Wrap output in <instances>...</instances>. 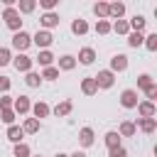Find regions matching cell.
I'll return each instance as SVG.
<instances>
[{"mask_svg":"<svg viewBox=\"0 0 157 157\" xmlns=\"http://www.w3.org/2000/svg\"><path fill=\"white\" fill-rule=\"evenodd\" d=\"M2 20H5V25H7L12 32H22V17H20V12H17L15 7H5Z\"/></svg>","mask_w":157,"mask_h":157,"instance_id":"1","label":"cell"},{"mask_svg":"<svg viewBox=\"0 0 157 157\" xmlns=\"http://www.w3.org/2000/svg\"><path fill=\"white\" fill-rule=\"evenodd\" d=\"M93 81H96L98 88H110L113 81H115V74H113L110 69H103V71H98V74L93 76Z\"/></svg>","mask_w":157,"mask_h":157,"instance_id":"2","label":"cell"},{"mask_svg":"<svg viewBox=\"0 0 157 157\" xmlns=\"http://www.w3.org/2000/svg\"><path fill=\"white\" fill-rule=\"evenodd\" d=\"M32 44V37L27 34V32H15L12 34V47L20 52V54H25V49Z\"/></svg>","mask_w":157,"mask_h":157,"instance_id":"3","label":"cell"},{"mask_svg":"<svg viewBox=\"0 0 157 157\" xmlns=\"http://www.w3.org/2000/svg\"><path fill=\"white\" fill-rule=\"evenodd\" d=\"M32 42H34L39 49H47V47L54 42V37H52V32H47V29H37V34L32 37Z\"/></svg>","mask_w":157,"mask_h":157,"instance_id":"4","label":"cell"},{"mask_svg":"<svg viewBox=\"0 0 157 157\" xmlns=\"http://www.w3.org/2000/svg\"><path fill=\"white\" fill-rule=\"evenodd\" d=\"M120 103H123V108H137V91H132V88H125L123 93H120Z\"/></svg>","mask_w":157,"mask_h":157,"instance_id":"5","label":"cell"},{"mask_svg":"<svg viewBox=\"0 0 157 157\" xmlns=\"http://www.w3.org/2000/svg\"><path fill=\"white\" fill-rule=\"evenodd\" d=\"M32 61H34V59H29L27 54H17V56L12 59V64H15V69H17V71H25V74H27V71L32 69Z\"/></svg>","mask_w":157,"mask_h":157,"instance_id":"6","label":"cell"},{"mask_svg":"<svg viewBox=\"0 0 157 157\" xmlns=\"http://www.w3.org/2000/svg\"><path fill=\"white\" fill-rule=\"evenodd\" d=\"M125 69H128V56L125 54H115L110 59V71L115 74V71H125Z\"/></svg>","mask_w":157,"mask_h":157,"instance_id":"7","label":"cell"},{"mask_svg":"<svg viewBox=\"0 0 157 157\" xmlns=\"http://www.w3.org/2000/svg\"><path fill=\"white\" fill-rule=\"evenodd\" d=\"M12 108H15V113L25 115V113L32 108V103H29V98H27V96H20V98H15V101H12Z\"/></svg>","mask_w":157,"mask_h":157,"instance_id":"8","label":"cell"},{"mask_svg":"<svg viewBox=\"0 0 157 157\" xmlns=\"http://www.w3.org/2000/svg\"><path fill=\"white\" fill-rule=\"evenodd\" d=\"M137 113H140L142 118H155L157 108H155V103H152V101H142V103H137Z\"/></svg>","mask_w":157,"mask_h":157,"instance_id":"9","label":"cell"},{"mask_svg":"<svg viewBox=\"0 0 157 157\" xmlns=\"http://www.w3.org/2000/svg\"><path fill=\"white\" fill-rule=\"evenodd\" d=\"M39 22H42V27H47V32H49L52 27L59 25V15H56V12H44V15L39 17Z\"/></svg>","mask_w":157,"mask_h":157,"instance_id":"10","label":"cell"},{"mask_svg":"<svg viewBox=\"0 0 157 157\" xmlns=\"http://www.w3.org/2000/svg\"><path fill=\"white\" fill-rule=\"evenodd\" d=\"M137 125H140V130H142V132H147V135H150V132H155L157 120H155V118H140V120L135 123V128H137Z\"/></svg>","mask_w":157,"mask_h":157,"instance_id":"11","label":"cell"},{"mask_svg":"<svg viewBox=\"0 0 157 157\" xmlns=\"http://www.w3.org/2000/svg\"><path fill=\"white\" fill-rule=\"evenodd\" d=\"M29 110L34 113V118H37V120H39V118H47V115H49V105H47L44 101H37V103H34V105H32Z\"/></svg>","mask_w":157,"mask_h":157,"instance_id":"12","label":"cell"},{"mask_svg":"<svg viewBox=\"0 0 157 157\" xmlns=\"http://www.w3.org/2000/svg\"><path fill=\"white\" fill-rule=\"evenodd\" d=\"M135 130H137V128H135V123L123 120V123H120V128H118V135H120V137H132V135H135Z\"/></svg>","mask_w":157,"mask_h":157,"instance_id":"13","label":"cell"},{"mask_svg":"<svg viewBox=\"0 0 157 157\" xmlns=\"http://www.w3.org/2000/svg\"><path fill=\"white\" fill-rule=\"evenodd\" d=\"M22 137H25L22 128H17V125H10V128H7V140H10V142L20 145V142H22Z\"/></svg>","mask_w":157,"mask_h":157,"instance_id":"14","label":"cell"},{"mask_svg":"<svg viewBox=\"0 0 157 157\" xmlns=\"http://www.w3.org/2000/svg\"><path fill=\"white\" fill-rule=\"evenodd\" d=\"M78 142H81L83 147H91V145H93V130H91V128H81V130H78Z\"/></svg>","mask_w":157,"mask_h":157,"instance_id":"15","label":"cell"},{"mask_svg":"<svg viewBox=\"0 0 157 157\" xmlns=\"http://www.w3.org/2000/svg\"><path fill=\"white\" fill-rule=\"evenodd\" d=\"M93 59H96V52H93L91 47H83V49L78 52V61H81V64L88 66V64H93Z\"/></svg>","mask_w":157,"mask_h":157,"instance_id":"16","label":"cell"},{"mask_svg":"<svg viewBox=\"0 0 157 157\" xmlns=\"http://www.w3.org/2000/svg\"><path fill=\"white\" fill-rule=\"evenodd\" d=\"M34 61H37L39 66H44V69H47V66H52L54 56H52V52H49V49H42V52L37 54V59H34Z\"/></svg>","mask_w":157,"mask_h":157,"instance_id":"17","label":"cell"},{"mask_svg":"<svg viewBox=\"0 0 157 157\" xmlns=\"http://www.w3.org/2000/svg\"><path fill=\"white\" fill-rule=\"evenodd\" d=\"M81 91H83L86 96H93V93H98V86H96L93 76H88V78H83V81H81Z\"/></svg>","mask_w":157,"mask_h":157,"instance_id":"18","label":"cell"},{"mask_svg":"<svg viewBox=\"0 0 157 157\" xmlns=\"http://www.w3.org/2000/svg\"><path fill=\"white\" fill-rule=\"evenodd\" d=\"M105 147H108V150H118V147H120V135H118L115 130L105 132Z\"/></svg>","mask_w":157,"mask_h":157,"instance_id":"19","label":"cell"},{"mask_svg":"<svg viewBox=\"0 0 157 157\" xmlns=\"http://www.w3.org/2000/svg\"><path fill=\"white\" fill-rule=\"evenodd\" d=\"M108 15L120 20V17L125 15V5H123V2H110V5H108Z\"/></svg>","mask_w":157,"mask_h":157,"instance_id":"20","label":"cell"},{"mask_svg":"<svg viewBox=\"0 0 157 157\" xmlns=\"http://www.w3.org/2000/svg\"><path fill=\"white\" fill-rule=\"evenodd\" d=\"M74 66H76V59H74L71 54H64V56L59 59V69H61V71H71Z\"/></svg>","mask_w":157,"mask_h":157,"instance_id":"21","label":"cell"},{"mask_svg":"<svg viewBox=\"0 0 157 157\" xmlns=\"http://www.w3.org/2000/svg\"><path fill=\"white\" fill-rule=\"evenodd\" d=\"M110 29L115 34H130V27H128V20H115V25H110Z\"/></svg>","mask_w":157,"mask_h":157,"instance_id":"22","label":"cell"},{"mask_svg":"<svg viewBox=\"0 0 157 157\" xmlns=\"http://www.w3.org/2000/svg\"><path fill=\"white\" fill-rule=\"evenodd\" d=\"M71 32H74V34H86V32H88L86 20H74V22H71Z\"/></svg>","mask_w":157,"mask_h":157,"instance_id":"23","label":"cell"},{"mask_svg":"<svg viewBox=\"0 0 157 157\" xmlns=\"http://www.w3.org/2000/svg\"><path fill=\"white\" fill-rule=\"evenodd\" d=\"M142 42H145L142 32H130V34H128V44H130V47H135V49H137Z\"/></svg>","mask_w":157,"mask_h":157,"instance_id":"24","label":"cell"},{"mask_svg":"<svg viewBox=\"0 0 157 157\" xmlns=\"http://www.w3.org/2000/svg\"><path fill=\"white\" fill-rule=\"evenodd\" d=\"M54 113H56L59 118H61V115H69V113H71V101H61V103H56Z\"/></svg>","mask_w":157,"mask_h":157,"instance_id":"25","label":"cell"},{"mask_svg":"<svg viewBox=\"0 0 157 157\" xmlns=\"http://www.w3.org/2000/svg\"><path fill=\"white\" fill-rule=\"evenodd\" d=\"M39 130V120L37 118H27L25 125H22V132H37Z\"/></svg>","mask_w":157,"mask_h":157,"instance_id":"26","label":"cell"},{"mask_svg":"<svg viewBox=\"0 0 157 157\" xmlns=\"http://www.w3.org/2000/svg\"><path fill=\"white\" fill-rule=\"evenodd\" d=\"M145 22H147V20H145V17H142V15H135V17H132V20H130V22H128V27H132V29H135V32H140V29H142V27H145Z\"/></svg>","mask_w":157,"mask_h":157,"instance_id":"27","label":"cell"},{"mask_svg":"<svg viewBox=\"0 0 157 157\" xmlns=\"http://www.w3.org/2000/svg\"><path fill=\"white\" fill-rule=\"evenodd\" d=\"M37 7V2L34 0H20V7H17V12H32Z\"/></svg>","mask_w":157,"mask_h":157,"instance_id":"28","label":"cell"},{"mask_svg":"<svg viewBox=\"0 0 157 157\" xmlns=\"http://www.w3.org/2000/svg\"><path fill=\"white\" fill-rule=\"evenodd\" d=\"M56 76H59V69H56V66H47V69L42 71V78H47V81H54Z\"/></svg>","mask_w":157,"mask_h":157,"instance_id":"29","label":"cell"},{"mask_svg":"<svg viewBox=\"0 0 157 157\" xmlns=\"http://www.w3.org/2000/svg\"><path fill=\"white\" fill-rule=\"evenodd\" d=\"M137 86L147 91V88L152 86V76H150V74H140V76H137Z\"/></svg>","mask_w":157,"mask_h":157,"instance_id":"30","label":"cell"},{"mask_svg":"<svg viewBox=\"0 0 157 157\" xmlns=\"http://www.w3.org/2000/svg\"><path fill=\"white\" fill-rule=\"evenodd\" d=\"M93 12H96L98 17H108V2H96V5H93Z\"/></svg>","mask_w":157,"mask_h":157,"instance_id":"31","label":"cell"},{"mask_svg":"<svg viewBox=\"0 0 157 157\" xmlns=\"http://www.w3.org/2000/svg\"><path fill=\"white\" fill-rule=\"evenodd\" d=\"M96 32H98V34H108V32H110V22H108V20H98V22H96Z\"/></svg>","mask_w":157,"mask_h":157,"instance_id":"32","label":"cell"},{"mask_svg":"<svg viewBox=\"0 0 157 157\" xmlns=\"http://www.w3.org/2000/svg\"><path fill=\"white\" fill-rule=\"evenodd\" d=\"M142 44H145V47H147L150 52H155V49H157V32H155V34H147Z\"/></svg>","mask_w":157,"mask_h":157,"instance_id":"33","label":"cell"},{"mask_svg":"<svg viewBox=\"0 0 157 157\" xmlns=\"http://www.w3.org/2000/svg\"><path fill=\"white\" fill-rule=\"evenodd\" d=\"M25 81H27V86H32V88H34V86H39L42 76H39V74H34V71H27V78H25Z\"/></svg>","mask_w":157,"mask_h":157,"instance_id":"34","label":"cell"},{"mask_svg":"<svg viewBox=\"0 0 157 157\" xmlns=\"http://www.w3.org/2000/svg\"><path fill=\"white\" fill-rule=\"evenodd\" d=\"M0 118H2V123L12 125V120H15V110H12V108H5V110H0Z\"/></svg>","mask_w":157,"mask_h":157,"instance_id":"35","label":"cell"},{"mask_svg":"<svg viewBox=\"0 0 157 157\" xmlns=\"http://www.w3.org/2000/svg\"><path fill=\"white\" fill-rule=\"evenodd\" d=\"M10 61H12L10 49H7V47H0V66H5V64H10Z\"/></svg>","mask_w":157,"mask_h":157,"instance_id":"36","label":"cell"},{"mask_svg":"<svg viewBox=\"0 0 157 157\" xmlns=\"http://www.w3.org/2000/svg\"><path fill=\"white\" fill-rule=\"evenodd\" d=\"M15 157H29V147H27L25 142L15 145Z\"/></svg>","mask_w":157,"mask_h":157,"instance_id":"37","label":"cell"},{"mask_svg":"<svg viewBox=\"0 0 157 157\" xmlns=\"http://www.w3.org/2000/svg\"><path fill=\"white\" fill-rule=\"evenodd\" d=\"M56 2H59V0H39V5H42L47 12H52V10L56 7Z\"/></svg>","mask_w":157,"mask_h":157,"instance_id":"38","label":"cell"},{"mask_svg":"<svg viewBox=\"0 0 157 157\" xmlns=\"http://www.w3.org/2000/svg\"><path fill=\"white\" fill-rule=\"evenodd\" d=\"M12 101H15L12 96H2V98H0V110H5V108H12Z\"/></svg>","mask_w":157,"mask_h":157,"instance_id":"39","label":"cell"},{"mask_svg":"<svg viewBox=\"0 0 157 157\" xmlns=\"http://www.w3.org/2000/svg\"><path fill=\"white\" fill-rule=\"evenodd\" d=\"M145 96H147V98H150V101H152V103H155V98H157V86H155V83H152V86H150V88H147V91H145Z\"/></svg>","mask_w":157,"mask_h":157,"instance_id":"40","label":"cell"},{"mask_svg":"<svg viewBox=\"0 0 157 157\" xmlns=\"http://www.w3.org/2000/svg\"><path fill=\"white\" fill-rule=\"evenodd\" d=\"M10 88V78L7 76H0V91H7Z\"/></svg>","mask_w":157,"mask_h":157,"instance_id":"41","label":"cell"},{"mask_svg":"<svg viewBox=\"0 0 157 157\" xmlns=\"http://www.w3.org/2000/svg\"><path fill=\"white\" fill-rule=\"evenodd\" d=\"M110 157H128V152L123 147H118V150H110Z\"/></svg>","mask_w":157,"mask_h":157,"instance_id":"42","label":"cell"},{"mask_svg":"<svg viewBox=\"0 0 157 157\" xmlns=\"http://www.w3.org/2000/svg\"><path fill=\"white\" fill-rule=\"evenodd\" d=\"M69 157H86L83 152H74V155H69Z\"/></svg>","mask_w":157,"mask_h":157,"instance_id":"43","label":"cell"},{"mask_svg":"<svg viewBox=\"0 0 157 157\" xmlns=\"http://www.w3.org/2000/svg\"><path fill=\"white\" fill-rule=\"evenodd\" d=\"M56 157H69V155H61V152H59V155H56Z\"/></svg>","mask_w":157,"mask_h":157,"instance_id":"44","label":"cell"},{"mask_svg":"<svg viewBox=\"0 0 157 157\" xmlns=\"http://www.w3.org/2000/svg\"><path fill=\"white\" fill-rule=\"evenodd\" d=\"M37 157H42V155H37Z\"/></svg>","mask_w":157,"mask_h":157,"instance_id":"45","label":"cell"}]
</instances>
